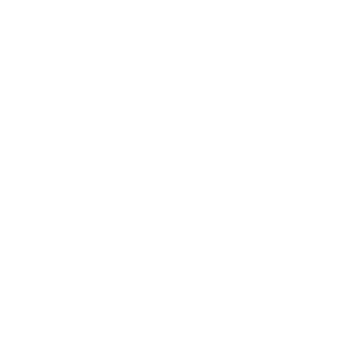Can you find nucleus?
<instances>
[]
</instances>
